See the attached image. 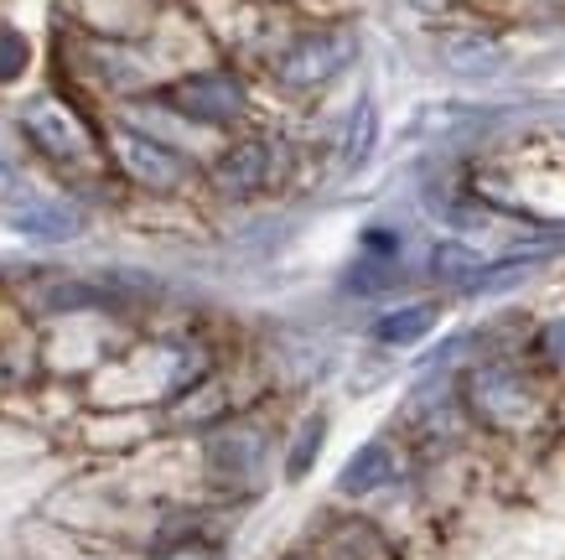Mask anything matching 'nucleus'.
Returning a JSON list of instances; mask_svg holds the SVG:
<instances>
[{"instance_id":"f257e3e1","label":"nucleus","mask_w":565,"mask_h":560,"mask_svg":"<svg viewBox=\"0 0 565 560\" xmlns=\"http://www.w3.org/2000/svg\"><path fill=\"white\" fill-rule=\"evenodd\" d=\"M0 213L6 223L17 229L21 239H42V244H68V239L84 234V213L63 198H47V192H36L17 167H6L0 161Z\"/></svg>"},{"instance_id":"f03ea898","label":"nucleus","mask_w":565,"mask_h":560,"mask_svg":"<svg viewBox=\"0 0 565 560\" xmlns=\"http://www.w3.org/2000/svg\"><path fill=\"white\" fill-rule=\"evenodd\" d=\"M359 57V32H348V27H322V32H307L296 36L291 47L280 52V84L286 88H322L332 84L338 73H348V63Z\"/></svg>"},{"instance_id":"7ed1b4c3","label":"nucleus","mask_w":565,"mask_h":560,"mask_svg":"<svg viewBox=\"0 0 565 560\" xmlns=\"http://www.w3.org/2000/svg\"><path fill=\"white\" fill-rule=\"evenodd\" d=\"M467 405H472L478 421L498 425V431H514V425H524L534 415L540 394L514 363H482V369L467 373Z\"/></svg>"},{"instance_id":"20e7f679","label":"nucleus","mask_w":565,"mask_h":560,"mask_svg":"<svg viewBox=\"0 0 565 560\" xmlns=\"http://www.w3.org/2000/svg\"><path fill=\"white\" fill-rule=\"evenodd\" d=\"M167 104L182 119H198V125H234V119L249 115V88L228 68H203V73L177 78L167 88Z\"/></svg>"},{"instance_id":"39448f33","label":"nucleus","mask_w":565,"mask_h":560,"mask_svg":"<svg viewBox=\"0 0 565 560\" xmlns=\"http://www.w3.org/2000/svg\"><path fill=\"white\" fill-rule=\"evenodd\" d=\"M265 467V431L249 421H228L207 436V477L218 488H249Z\"/></svg>"},{"instance_id":"423d86ee","label":"nucleus","mask_w":565,"mask_h":560,"mask_svg":"<svg viewBox=\"0 0 565 560\" xmlns=\"http://www.w3.org/2000/svg\"><path fill=\"white\" fill-rule=\"evenodd\" d=\"M115 156H120L125 177L140 182L146 192H177L188 182V156L177 146H167V140L146 136V130H120L115 136Z\"/></svg>"},{"instance_id":"0eeeda50","label":"nucleus","mask_w":565,"mask_h":560,"mask_svg":"<svg viewBox=\"0 0 565 560\" xmlns=\"http://www.w3.org/2000/svg\"><path fill=\"white\" fill-rule=\"evenodd\" d=\"M223 198H259L275 182V146L270 140H239L207 167Z\"/></svg>"},{"instance_id":"6e6552de","label":"nucleus","mask_w":565,"mask_h":560,"mask_svg":"<svg viewBox=\"0 0 565 560\" xmlns=\"http://www.w3.org/2000/svg\"><path fill=\"white\" fill-rule=\"evenodd\" d=\"M21 130L42 156L52 161H88V136L78 130V119L52 99H32L21 109Z\"/></svg>"},{"instance_id":"1a4fd4ad","label":"nucleus","mask_w":565,"mask_h":560,"mask_svg":"<svg viewBox=\"0 0 565 560\" xmlns=\"http://www.w3.org/2000/svg\"><path fill=\"white\" fill-rule=\"evenodd\" d=\"M390 477H394L390 442H363L359 452L348 457L343 473H338V493H343V498H369V493H379Z\"/></svg>"},{"instance_id":"9d476101","label":"nucleus","mask_w":565,"mask_h":560,"mask_svg":"<svg viewBox=\"0 0 565 560\" xmlns=\"http://www.w3.org/2000/svg\"><path fill=\"white\" fill-rule=\"evenodd\" d=\"M441 57H446V68L451 73H478V78H488V73L503 68V47L482 32H446L441 36Z\"/></svg>"},{"instance_id":"9b49d317","label":"nucleus","mask_w":565,"mask_h":560,"mask_svg":"<svg viewBox=\"0 0 565 560\" xmlns=\"http://www.w3.org/2000/svg\"><path fill=\"white\" fill-rule=\"evenodd\" d=\"M441 323V311L430 302H411V306H394V311H384L374 323V342H384V348H411V342L430 338V327Z\"/></svg>"},{"instance_id":"f8f14e48","label":"nucleus","mask_w":565,"mask_h":560,"mask_svg":"<svg viewBox=\"0 0 565 560\" xmlns=\"http://www.w3.org/2000/svg\"><path fill=\"white\" fill-rule=\"evenodd\" d=\"M322 442H327V415H307L296 425L291 452H286V483H301L311 473V462L322 457Z\"/></svg>"},{"instance_id":"ddd939ff","label":"nucleus","mask_w":565,"mask_h":560,"mask_svg":"<svg viewBox=\"0 0 565 560\" xmlns=\"http://www.w3.org/2000/svg\"><path fill=\"white\" fill-rule=\"evenodd\" d=\"M374 140H379V115L369 99H359V109L348 115V130H343V167L359 171L374 156Z\"/></svg>"},{"instance_id":"4468645a","label":"nucleus","mask_w":565,"mask_h":560,"mask_svg":"<svg viewBox=\"0 0 565 560\" xmlns=\"http://www.w3.org/2000/svg\"><path fill=\"white\" fill-rule=\"evenodd\" d=\"M430 275L436 281H457V286H472L482 275V260L467 250V244H457V239H441L436 250H430Z\"/></svg>"},{"instance_id":"2eb2a0df","label":"nucleus","mask_w":565,"mask_h":560,"mask_svg":"<svg viewBox=\"0 0 565 560\" xmlns=\"http://www.w3.org/2000/svg\"><path fill=\"white\" fill-rule=\"evenodd\" d=\"M399 286V260H369L363 255L359 265L343 271V290L348 296H379V290Z\"/></svg>"},{"instance_id":"dca6fc26","label":"nucleus","mask_w":565,"mask_h":560,"mask_svg":"<svg viewBox=\"0 0 565 560\" xmlns=\"http://www.w3.org/2000/svg\"><path fill=\"white\" fill-rule=\"evenodd\" d=\"M26 63H32V42L17 27H0V84H17Z\"/></svg>"},{"instance_id":"f3484780","label":"nucleus","mask_w":565,"mask_h":560,"mask_svg":"<svg viewBox=\"0 0 565 560\" xmlns=\"http://www.w3.org/2000/svg\"><path fill=\"white\" fill-rule=\"evenodd\" d=\"M540 353H545L550 369H561V373H565V317L545 323V332H540Z\"/></svg>"},{"instance_id":"a211bd4d","label":"nucleus","mask_w":565,"mask_h":560,"mask_svg":"<svg viewBox=\"0 0 565 560\" xmlns=\"http://www.w3.org/2000/svg\"><path fill=\"white\" fill-rule=\"evenodd\" d=\"M363 255L369 260H399V234H394V229H363Z\"/></svg>"},{"instance_id":"6ab92c4d","label":"nucleus","mask_w":565,"mask_h":560,"mask_svg":"<svg viewBox=\"0 0 565 560\" xmlns=\"http://www.w3.org/2000/svg\"><path fill=\"white\" fill-rule=\"evenodd\" d=\"M156 560H207V556H203V550H192V545H167Z\"/></svg>"}]
</instances>
